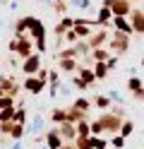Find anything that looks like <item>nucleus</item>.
Instances as JSON below:
<instances>
[{
    "label": "nucleus",
    "mask_w": 144,
    "mask_h": 149,
    "mask_svg": "<svg viewBox=\"0 0 144 149\" xmlns=\"http://www.w3.org/2000/svg\"><path fill=\"white\" fill-rule=\"evenodd\" d=\"M134 29H139V31H144V17H142L139 12H134Z\"/></svg>",
    "instance_id": "f257e3e1"
},
{
    "label": "nucleus",
    "mask_w": 144,
    "mask_h": 149,
    "mask_svg": "<svg viewBox=\"0 0 144 149\" xmlns=\"http://www.w3.org/2000/svg\"><path fill=\"white\" fill-rule=\"evenodd\" d=\"M94 74H96V77H103V74H106V65L99 63V65H96V70H94Z\"/></svg>",
    "instance_id": "f03ea898"
},
{
    "label": "nucleus",
    "mask_w": 144,
    "mask_h": 149,
    "mask_svg": "<svg viewBox=\"0 0 144 149\" xmlns=\"http://www.w3.org/2000/svg\"><path fill=\"white\" fill-rule=\"evenodd\" d=\"M41 84H43V82H36V79H29V82H26V87H29V89H34V91H36V89H41Z\"/></svg>",
    "instance_id": "7ed1b4c3"
},
{
    "label": "nucleus",
    "mask_w": 144,
    "mask_h": 149,
    "mask_svg": "<svg viewBox=\"0 0 144 149\" xmlns=\"http://www.w3.org/2000/svg\"><path fill=\"white\" fill-rule=\"evenodd\" d=\"M36 65H38V60H36V58H31V60L24 65V70H36Z\"/></svg>",
    "instance_id": "20e7f679"
},
{
    "label": "nucleus",
    "mask_w": 144,
    "mask_h": 149,
    "mask_svg": "<svg viewBox=\"0 0 144 149\" xmlns=\"http://www.w3.org/2000/svg\"><path fill=\"white\" fill-rule=\"evenodd\" d=\"M108 17H111V10H108V7H103V10H101V19H108Z\"/></svg>",
    "instance_id": "39448f33"
}]
</instances>
